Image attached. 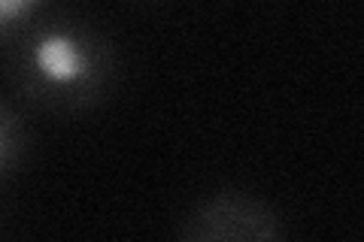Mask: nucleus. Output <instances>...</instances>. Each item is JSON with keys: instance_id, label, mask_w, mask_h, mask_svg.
Instances as JSON below:
<instances>
[{"instance_id": "1", "label": "nucleus", "mask_w": 364, "mask_h": 242, "mask_svg": "<svg viewBox=\"0 0 364 242\" xmlns=\"http://www.w3.org/2000/svg\"><path fill=\"white\" fill-rule=\"evenodd\" d=\"M0 70L21 103L70 119L112 97L122 61L116 43L95 21L58 4L0 57Z\"/></svg>"}, {"instance_id": "2", "label": "nucleus", "mask_w": 364, "mask_h": 242, "mask_svg": "<svg viewBox=\"0 0 364 242\" xmlns=\"http://www.w3.org/2000/svg\"><path fill=\"white\" fill-rule=\"evenodd\" d=\"M182 242H279L286 239L279 212L249 191L222 188L198 200L176 227Z\"/></svg>"}, {"instance_id": "3", "label": "nucleus", "mask_w": 364, "mask_h": 242, "mask_svg": "<svg viewBox=\"0 0 364 242\" xmlns=\"http://www.w3.org/2000/svg\"><path fill=\"white\" fill-rule=\"evenodd\" d=\"M33 152V133L9 100H0V185L16 179L28 167Z\"/></svg>"}, {"instance_id": "4", "label": "nucleus", "mask_w": 364, "mask_h": 242, "mask_svg": "<svg viewBox=\"0 0 364 242\" xmlns=\"http://www.w3.org/2000/svg\"><path fill=\"white\" fill-rule=\"evenodd\" d=\"M55 6L58 0H0V57Z\"/></svg>"}]
</instances>
